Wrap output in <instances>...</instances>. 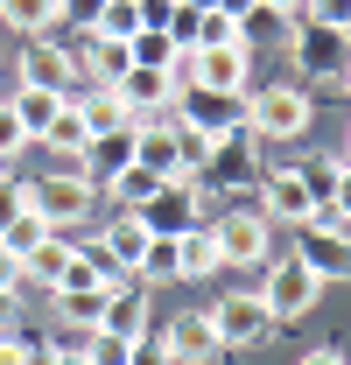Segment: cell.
Returning a JSON list of instances; mask_svg holds the SVG:
<instances>
[{
  "label": "cell",
  "instance_id": "1",
  "mask_svg": "<svg viewBox=\"0 0 351 365\" xmlns=\"http://www.w3.org/2000/svg\"><path fill=\"white\" fill-rule=\"evenodd\" d=\"M288 63L302 71V85L337 91V85H345V71H351V36H345V29L309 21V14H295V21H288Z\"/></svg>",
  "mask_w": 351,
  "mask_h": 365
},
{
  "label": "cell",
  "instance_id": "2",
  "mask_svg": "<svg viewBox=\"0 0 351 365\" xmlns=\"http://www.w3.org/2000/svg\"><path fill=\"white\" fill-rule=\"evenodd\" d=\"M190 182H197L204 197H239V190H253V182H260V140L246 134V127L218 134L211 155H204V169H197Z\"/></svg>",
  "mask_w": 351,
  "mask_h": 365
},
{
  "label": "cell",
  "instance_id": "3",
  "mask_svg": "<svg viewBox=\"0 0 351 365\" xmlns=\"http://www.w3.org/2000/svg\"><path fill=\"white\" fill-rule=\"evenodd\" d=\"M309 120H316V106H309L302 85H260L246 98V134L253 140H302Z\"/></svg>",
  "mask_w": 351,
  "mask_h": 365
},
{
  "label": "cell",
  "instance_id": "4",
  "mask_svg": "<svg viewBox=\"0 0 351 365\" xmlns=\"http://www.w3.org/2000/svg\"><path fill=\"white\" fill-rule=\"evenodd\" d=\"M246 71H253V43H225V49H183L169 78H176V85L239 91V98H246Z\"/></svg>",
  "mask_w": 351,
  "mask_h": 365
},
{
  "label": "cell",
  "instance_id": "5",
  "mask_svg": "<svg viewBox=\"0 0 351 365\" xmlns=\"http://www.w3.org/2000/svg\"><path fill=\"white\" fill-rule=\"evenodd\" d=\"M204 317H211V337H218V351H253V344H267V337L281 330V323L267 317L260 295H218Z\"/></svg>",
  "mask_w": 351,
  "mask_h": 365
},
{
  "label": "cell",
  "instance_id": "6",
  "mask_svg": "<svg viewBox=\"0 0 351 365\" xmlns=\"http://www.w3.org/2000/svg\"><path fill=\"white\" fill-rule=\"evenodd\" d=\"M211 232V246H218V267H260L267 253H274V225H267L260 211H225L218 225H204Z\"/></svg>",
  "mask_w": 351,
  "mask_h": 365
},
{
  "label": "cell",
  "instance_id": "7",
  "mask_svg": "<svg viewBox=\"0 0 351 365\" xmlns=\"http://www.w3.org/2000/svg\"><path fill=\"white\" fill-rule=\"evenodd\" d=\"M169 127H197V134H232L246 127V98L239 91H204V85H183L169 98Z\"/></svg>",
  "mask_w": 351,
  "mask_h": 365
},
{
  "label": "cell",
  "instance_id": "8",
  "mask_svg": "<svg viewBox=\"0 0 351 365\" xmlns=\"http://www.w3.org/2000/svg\"><path fill=\"white\" fill-rule=\"evenodd\" d=\"M133 218L148 225V239H183V232H197V218H204V190H197L190 176H183V182H162Z\"/></svg>",
  "mask_w": 351,
  "mask_h": 365
},
{
  "label": "cell",
  "instance_id": "9",
  "mask_svg": "<svg viewBox=\"0 0 351 365\" xmlns=\"http://www.w3.org/2000/svg\"><path fill=\"white\" fill-rule=\"evenodd\" d=\"M316 295H323V281L288 253V260H274L267 267V288H260V302H267V317L274 323H295V317H309L316 309Z\"/></svg>",
  "mask_w": 351,
  "mask_h": 365
},
{
  "label": "cell",
  "instance_id": "10",
  "mask_svg": "<svg viewBox=\"0 0 351 365\" xmlns=\"http://www.w3.org/2000/svg\"><path fill=\"white\" fill-rule=\"evenodd\" d=\"M29 211L43 218L49 232H63V225H78L91 211V182L78 176V169H56V176H43V182H29Z\"/></svg>",
  "mask_w": 351,
  "mask_h": 365
},
{
  "label": "cell",
  "instance_id": "11",
  "mask_svg": "<svg viewBox=\"0 0 351 365\" xmlns=\"http://www.w3.org/2000/svg\"><path fill=\"white\" fill-rule=\"evenodd\" d=\"M14 78H21V85L56 91V98H78V91H85L78 63H71V49H56L49 36H29V43H21V63H14Z\"/></svg>",
  "mask_w": 351,
  "mask_h": 365
},
{
  "label": "cell",
  "instance_id": "12",
  "mask_svg": "<svg viewBox=\"0 0 351 365\" xmlns=\"http://www.w3.org/2000/svg\"><path fill=\"white\" fill-rule=\"evenodd\" d=\"M295 260H302L316 281H345L351 274V246L337 239L330 218H309V225H295Z\"/></svg>",
  "mask_w": 351,
  "mask_h": 365
},
{
  "label": "cell",
  "instance_id": "13",
  "mask_svg": "<svg viewBox=\"0 0 351 365\" xmlns=\"http://www.w3.org/2000/svg\"><path fill=\"white\" fill-rule=\"evenodd\" d=\"M127 169H133V127H120V134H91V148L78 155V176L91 182V197H106Z\"/></svg>",
  "mask_w": 351,
  "mask_h": 365
},
{
  "label": "cell",
  "instance_id": "14",
  "mask_svg": "<svg viewBox=\"0 0 351 365\" xmlns=\"http://www.w3.org/2000/svg\"><path fill=\"white\" fill-rule=\"evenodd\" d=\"M253 190H260V218L267 225H309V218H316V204H309V190H302L295 169H267Z\"/></svg>",
  "mask_w": 351,
  "mask_h": 365
},
{
  "label": "cell",
  "instance_id": "15",
  "mask_svg": "<svg viewBox=\"0 0 351 365\" xmlns=\"http://www.w3.org/2000/svg\"><path fill=\"white\" fill-rule=\"evenodd\" d=\"M162 351H169V365H211V359H218L211 317H204V309H183V317L162 330Z\"/></svg>",
  "mask_w": 351,
  "mask_h": 365
},
{
  "label": "cell",
  "instance_id": "16",
  "mask_svg": "<svg viewBox=\"0 0 351 365\" xmlns=\"http://www.w3.org/2000/svg\"><path fill=\"white\" fill-rule=\"evenodd\" d=\"M98 330H106V337L141 344V337H148V288H141V281L113 288V295H106V309H98Z\"/></svg>",
  "mask_w": 351,
  "mask_h": 365
},
{
  "label": "cell",
  "instance_id": "17",
  "mask_svg": "<svg viewBox=\"0 0 351 365\" xmlns=\"http://www.w3.org/2000/svg\"><path fill=\"white\" fill-rule=\"evenodd\" d=\"M98 253L113 260V274H127V281H133V267H141V253H148V225H141L133 211H120L113 225L98 232Z\"/></svg>",
  "mask_w": 351,
  "mask_h": 365
},
{
  "label": "cell",
  "instance_id": "18",
  "mask_svg": "<svg viewBox=\"0 0 351 365\" xmlns=\"http://www.w3.org/2000/svg\"><path fill=\"white\" fill-rule=\"evenodd\" d=\"M71 106H78V120H85L91 134H120V127H133L127 98H120V91H113V85H85V91H78V98H71Z\"/></svg>",
  "mask_w": 351,
  "mask_h": 365
},
{
  "label": "cell",
  "instance_id": "19",
  "mask_svg": "<svg viewBox=\"0 0 351 365\" xmlns=\"http://www.w3.org/2000/svg\"><path fill=\"white\" fill-rule=\"evenodd\" d=\"M7 106H14L21 134H29V148H36V140H43V127L71 106V98H56V91H43V85H14V98H7Z\"/></svg>",
  "mask_w": 351,
  "mask_h": 365
},
{
  "label": "cell",
  "instance_id": "20",
  "mask_svg": "<svg viewBox=\"0 0 351 365\" xmlns=\"http://www.w3.org/2000/svg\"><path fill=\"white\" fill-rule=\"evenodd\" d=\"M36 148H49V155H56L63 169H78V155L91 148V127L78 120V106H63V113H56V120L43 127V140H36Z\"/></svg>",
  "mask_w": 351,
  "mask_h": 365
},
{
  "label": "cell",
  "instance_id": "21",
  "mask_svg": "<svg viewBox=\"0 0 351 365\" xmlns=\"http://www.w3.org/2000/svg\"><path fill=\"white\" fill-rule=\"evenodd\" d=\"M0 21L21 29V36H56L63 29V7L56 0H0Z\"/></svg>",
  "mask_w": 351,
  "mask_h": 365
},
{
  "label": "cell",
  "instance_id": "22",
  "mask_svg": "<svg viewBox=\"0 0 351 365\" xmlns=\"http://www.w3.org/2000/svg\"><path fill=\"white\" fill-rule=\"evenodd\" d=\"M218 274V246H211V232H183L176 239V281H211Z\"/></svg>",
  "mask_w": 351,
  "mask_h": 365
},
{
  "label": "cell",
  "instance_id": "23",
  "mask_svg": "<svg viewBox=\"0 0 351 365\" xmlns=\"http://www.w3.org/2000/svg\"><path fill=\"white\" fill-rule=\"evenodd\" d=\"M71 253H78V246H63V232H49L43 246L21 260V281H36V288H56V281H63V267H71Z\"/></svg>",
  "mask_w": 351,
  "mask_h": 365
},
{
  "label": "cell",
  "instance_id": "24",
  "mask_svg": "<svg viewBox=\"0 0 351 365\" xmlns=\"http://www.w3.org/2000/svg\"><path fill=\"white\" fill-rule=\"evenodd\" d=\"M337 169H345V155H302V190H309V204H316V218L330 211V197H337Z\"/></svg>",
  "mask_w": 351,
  "mask_h": 365
},
{
  "label": "cell",
  "instance_id": "25",
  "mask_svg": "<svg viewBox=\"0 0 351 365\" xmlns=\"http://www.w3.org/2000/svg\"><path fill=\"white\" fill-rule=\"evenodd\" d=\"M127 56L141 63V71H176V56H183V49H176L162 29H133V36H127Z\"/></svg>",
  "mask_w": 351,
  "mask_h": 365
},
{
  "label": "cell",
  "instance_id": "26",
  "mask_svg": "<svg viewBox=\"0 0 351 365\" xmlns=\"http://www.w3.org/2000/svg\"><path fill=\"white\" fill-rule=\"evenodd\" d=\"M225 43H246V29L232 21V14H197V29H190V49H225Z\"/></svg>",
  "mask_w": 351,
  "mask_h": 365
},
{
  "label": "cell",
  "instance_id": "27",
  "mask_svg": "<svg viewBox=\"0 0 351 365\" xmlns=\"http://www.w3.org/2000/svg\"><path fill=\"white\" fill-rule=\"evenodd\" d=\"M43 239H49V225H43V218H36V211H21L14 225L0 232V253H14V260H29V253H36Z\"/></svg>",
  "mask_w": 351,
  "mask_h": 365
},
{
  "label": "cell",
  "instance_id": "28",
  "mask_svg": "<svg viewBox=\"0 0 351 365\" xmlns=\"http://www.w3.org/2000/svg\"><path fill=\"white\" fill-rule=\"evenodd\" d=\"M133 281H141V288H155V281H176V239H148V253H141Z\"/></svg>",
  "mask_w": 351,
  "mask_h": 365
},
{
  "label": "cell",
  "instance_id": "29",
  "mask_svg": "<svg viewBox=\"0 0 351 365\" xmlns=\"http://www.w3.org/2000/svg\"><path fill=\"white\" fill-rule=\"evenodd\" d=\"M56 309H63V323H85V330H98L106 288H71V295H56Z\"/></svg>",
  "mask_w": 351,
  "mask_h": 365
},
{
  "label": "cell",
  "instance_id": "30",
  "mask_svg": "<svg viewBox=\"0 0 351 365\" xmlns=\"http://www.w3.org/2000/svg\"><path fill=\"white\" fill-rule=\"evenodd\" d=\"M155 190H162V176H148V169L133 162V169H127V176H120V182H113L106 197H120V211H141V204H148Z\"/></svg>",
  "mask_w": 351,
  "mask_h": 365
},
{
  "label": "cell",
  "instance_id": "31",
  "mask_svg": "<svg viewBox=\"0 0 351 365\" xmlns=\"http://www.w3.org/2000/svg\"><path fill=\"white\" fill-rule=\"evenodd\" d=\"M78 351H85V365H133V344L127 337H106V330H91Z\"/></svg>",
  "mask_w": 351,
  "mask_h": 365
},
{
  "label": "cell",
  "instance_id": "32",
  "mask_svg": "<svg viewBox=\"0 0 351 365\" xmlns=\"http://www.w3.org/2000/svg\"><path fill=\"white\" fill-rule=\"evenodd\" d=\"M133 29H141V14H133L127 0H106V7H98V21H91V36H113V43H127Z\"/></svg>",
  "mask_w": 351,
  "mask_h": 365
},
{
  "label": "cell",
  "instance_id": "33",
  "mask_svg": "<svg viewBox=\"0 0 351 365\" xmlns=\"http://www.w3.org/2000/svg\"><path fill=\"white\" fill-rule=\"evenodd\" d=\"M21 148H29V134H21V120H14V106L0 98V169H7V162H14Z\"/></svg>",
  "mask_w": 351,
  "mask_h": 365
},
{
  "label": "cell",
  "instance_id": "34",
  "mask_svg": "<svg viewBox=\"0 0 351 365\" xmlns=\"http://www.w3.org/2000/svg\"><path fill=\"white\" fill-rule=\"evenodd\" d=\"M309 21H323V29H345L351 36V0H302Z\"/></svg>",
  "mask_w": 351,
  "mask_h": 365
},
{
  "label": "cell",
  "instance_id": "35",
  "mask_svg": "<svg viewBox=\"0 0 351 365\" xmlns=\"http://www.w3.org/2000/svg\"><path fill=\"white\" fill-rule=\"evenodd\" d=\"M21 211H29V182H14V176H0V232L14 225V218H21Z\"/></svg>",
  "mask_w": 351,
  "mask_h": 365
},
{
  "label": "cell",
  "instance_id": "36",
  "mask_svg": "<svg viewBox=\"0 0 351 365\" xmlns=\"http://www.w3.org/2000/svg\"><path fill=\"white\" fill-rule=\"evenodd\" d=\"M56 7H63V21H78V36H91V21H98L106 0H56Z\"/></svg>",
  "mask_w": 351,
  "mask_h": 365
},
{
  "label": "cell",
  "instance_id": "37",
  "mask_svg": "<svg viewBox=\"0 0 351 365\" xmlns=\"http://www.w3.org/2000/svg\"><path fill=\"white\" fill-rule=\"evenodd\" d=\"M133 14H141V29H162V36H169V14H176V0H141Z\"/></svg>",
  "mask_w": 351,
  "mask_h": 365
},
{
  "label": "cell",
  "instance_id": "38",
  "mask_svg": "<svg viewBox=\"0 0 351 365\" xmlns=\"http://www.w3.org/2000/svg\"><path fill=\"white\" fill-rule=\"evenodd\" d=\"M330 211H337V218H351V162L337 169V197H330Z\"/></svg>",
  "mask_w": 351,
  "mask_h": 365
},
{
  "label": "cell",
  "instance_id": "39",
  "mask_svg": "<svg viewBox=\"0 0 351 365\" xmlns=\"http://www.w3.org/2000/svg\"><path fill=\"white\" fill-rule=\"evenodd\" d=\"M0 288H7V295H21V260H14V253H0Z\"/></svg>",
  "mask_w": 351,
  "mask_h": 365
},
{
  "label": "cell",
  "instance_id": "40",
  "mask_svg": "<svg viewBox=\"0 0 351 365\" xmlns=\"http://www.w3.org/2000/svg\"><path fill=\"white\" fill-rule=\"evenodd\" d=\"M295 365H345V351H337V344H316V351H302Z\"/></svg>",
  "mask_w": 351,
  "mask_h": 365
},
{
  "label": "cell",
  "instance_id": "41",
  "mask_svg": "<svg viewBox=\"0 0 351 365\" xmlns=\"http://www.w3.org/2000/svg\"><path fill=\"white\" fill-rule=\"evenodd\" d=\"M253 7H267L274 21H295V14H302V0H253Z\"/></svg>",
  "mask_w": 351,
  "mask_h": 365
},
{
  "label": "cell",
  "instance_id": "42",
  "mask_svg": "<svg viewBox=\"0 0 351 365\" xmlns=\"http://www.w3.org/2000/svg\"><path fill=\"white\" fill-rule=\"evenodd\" d=\"M218 14H232V21L246 29V14H253V0H218Z\"/></svg>",
  "mask_w": 351,
  "mask_h": 365
},
{
  "label": "cell",
  "instance_id": "43",
  "mask_svg": "<svg viewBox=\"0 0 351 365\" xmlns=\"http://www.w3.org/2000/svg\"><path fill=\"white\" fill-rule=\"evenodd\" d=\"M49 351H56V344H49ZM56 365H85V351H56Z\"/></svg>",
  "mask_w": 351,
  "mask_h": 365
},
{
  "label": "cell",
  "instance_id": "44",
  "mask_svg": "<svg viewBox=\"0 0 351 365\" xmlns=\"http://www.w3.org/2000/svg\"><path fill=\"white\" fill-rule=\"evenodd\" d=\"M7 309H14V295H7V288H0V323H7Z\"/></svg>",
  "mask_w": 351,
  "mask_h": 365
},
{
  "label": "cell",
  "instance_id": "45",
  "mask_svg": "<svg viewBox=\"0 0 351 365\" xmlns=\"http://www.w3.org/2000/svg\"><path fill=\"white\" fill-rule=\"evenodd\" d=\"M337 91H345V98H351V71H345V85H337Z\"/></svg>",
  "mask_w": 351,
  "mask_h": 365
},
{
  "label": "cell",
  "instance_id": "46",
  "mask_svg": "<svg viewBox=\"0 0 351 365\" xmlns=\"http://www.w3.org/2000/svg\"><path fill=\"white\" fill-rule=\"evenodd\" d=\"M345 140H351V134H345ZM345 162H351V155H345Z\"/></svg>",
  "mask_w": 351,
  "mask_h": 365
},
{
  "label": "cell",
  "instance_id": "47",
  "mask_svg": "<svg viewBox=\"0 0 351 365\" xmlns=\"http://www.w3.org/2000/svg\"><path fill=\"white\" fill-rule=\"evenodd\" d=\"M0 176H7V169H0Z\"/></svg>",
  "mask_w": 351,
  "mask_h": 365
}]
</instances>
